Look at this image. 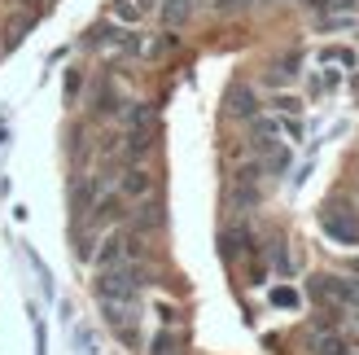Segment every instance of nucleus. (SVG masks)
I'll return each instance as SVG.
<instances>
[{
  "mask_svg": "<svg viewBox=\"0 0 359 355\" xmlns=\"http://www.w3.org/2000/svg\"><path fill=\"white\" fill-rule=\"evenodd\" d=\"M158 220H163V215H158V206H140V215H136V228H154Z\"/></svg>",
  "mask_w": 359,
  "mask_h": 355,
  "instance_id": "10",
  "label": "nucleus"
},
{
  "mask_svg": "<svg viewBox=\"0 0 359 355\" xmlns=\"http://www.w3.org/2000/svg\"><path fill=\"white\" fill-rule=\"evenodd\" d=\"M272 303H280V307H298V294H294V290H285V286H280V290L272 294Z\"/></svg>",
  "mask_w": 359,
  "mask_h": 355,
  "instance_id": "12",
  "label": "nucleus"
},
{
  "mask_svg": "<svg viewBox=\"0 0 359 355\" xmlns=\"http://www.w3.org/2000/svg\"><path fill=\"white\" fill-rule=\"evenodd\" d=\"M355 268H359V263H355Z\"/></svg>",
  "mask_w": 359,
  "mask_h": 355,
  "instance_id": "13",
  "label": "nucleus"
},
{
  "mask_svg": "<svg viewBox=\"0 0 359 355\" xmlns=\"http://www.w3.org/2000/svg\"><path fill=\"white\" fill-rule=\"evenodd\" d=\"M320 220H325V228L333 233V241H342V246H355V241H359V220L351 215V210L342 215V206H333V202H329Z\"/></svg>",
  "mask_w": 359,
  "mask_h": 355,
  "instance_id": "2",
  "label": "nucleus"
},
{
  "mask_svg": "<svg viewBox=\"0 0 359 355\" xmlns=\"http://www.w3.org/2000/svg\"><path fill=\"white\" fill-rule=\"evenodd\" d=\"M232 114H241V119L255 114V93L250 88H232Z\"/></svg>",
  "mask_w": 359,
  "mask_h": 355,
  "instance_id": "6",
  "label": "nucleus"
},
{
  "mask_svg": "<svg viewBox=\"0 0 359 355\" xmlns=\"http://www.w3.org/2000/svg\"><path fill=\"white\" fill-rule=\"evenodd\" d=\"M118 263H128V233H110L101 241V250H97V268H118Z\"/></svg>",
  "mask_w": 359,
  "mask_h": 355,
  "instance_id": "3",
  "label": "nucleus"
},
{
  "mask_svg": "<svg viewBox=\"0 0 359 355\" xmlns=\"http://www.w3.org/2000/svg\"><path fill=\"white\" fill-rule=\"evenodd\" d=\"M276 110H280V114H298L302 101H298V97H276Z\"/></svg>",
  "mask_w": 359,
  "mask_h": 355,
  "instance_id": "11",
  "label": "nucleus"
},
{
  "mask_svg": "<svg viewBox=\"0 0 359 355\" xmlns=\"http://www.w3.org/2000/svg\"><path fill=\"white\" fill-rule=\"evenodd\" d=\"M189 18V0H171V5H163V22H171V27H180Z\"/></svg>",
  "mask_w": 359,
  "mask_h": 355,
  "instance_id": "7",
  "label": "nucleus"
},
{
  "mask_svg": "<svg viewBox=\"0 0 359 355\" xmlns=\"http://www.w3.org/2000/svg\"><path fill=\"white\" fill-rule=\"evenodd\" d=\"M325 62H342V66H355V53H351V48H325Z\"/></svg>",
  "mask_w": 359,
  "mask_h": 355,
  "instance_id": "9",
  "label": "nucleus"
},
{
  "mask_svg": "<svg viewBox=\"0 0 359 355\" xmlns=\"http://www.w3.org/2000/svg\"><path fill=\"white\" fill-rule=\"evenodd\" d=\"M311 351L316 355H355V347H346V338L333 333V329H316L311 333Z\"/></svg>",
  "mask_w": 359,
  "mask_h": 355,
  "instance_id": "4",
  "label": "nucleus"
},
{
  "mask_svg": "<svg viewBox=\"0 0 359 355\" xmlns=\"http://www.w3.org/2000/svg\"><path fill=\"white\" fill-rule=\"evenodd\" d=\"M93 198H97V180L75 185V210H93Z\"/></svg>",
  "mask_w": 359,
  "mask_h": 355,
  "instance_id": "8",
  "label": "nucleus"
},
{
  "mask_svg": "<svg viewBox=\"0 0 359 355\" xmlns=\"http://www.w3.org/2000/svg\"><path fill=\"white\" fill-rule=\"evenodd\" d=\"M140 286H145V272L136 263H118V268H105L97 276V298L101 303H136Z\"/></svg>",
  "mask_w": 359,
  "mask_h": 355,
  "instance_id": "1",
  "label": "nucleus"
},
{
  "mask_svg": "<svg viewBox=\"0 0 359 355\" xmlns=\"http://www.w3.org/2000/svg\"><path fill=\"white\" fill-rule=\"evenodd\" d=\"M149 189H154V175L145 167H132L128 175H123V193H128V198H145Z\"/></svg>",
  "mask_w": 359,
  "mask_h": 355,
  "instance_id": "5",
  "label": "nucleus"
}]
</instances>
